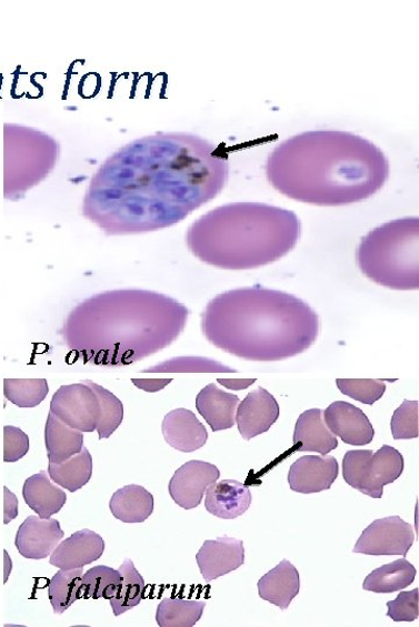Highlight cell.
Segmentation results:
<instances>
[{
    "instance_id": "1",
    "label": "cell",
    "mask_w": 419,
    "mask_h": 627,
    "mask_svg": "<svg viewBox=\"0 0 419 627\" xmlns=\"http://www.w3.org/2000/svg\"><path fill=\"white\" fill-rule=\"evenodd\" d=\"M229 173L223 152L199 135L144 136L121 146L97 170L83 214L108 235L164 230L218 196Z\"/></svg>"
},
{
    "instance_id": "2",
    "label": "cell",
    "mask_w": 419,
    "mask_h": 627,
    "mask_svg": "<svg viewBox=\"0 0 419 627\" xmlns=\"http://www.w3.org/2000/svg\"><path fill=\"white\" fill-rule=\"evenodd\" d=\"M267 180L296 202L337 208L363 202L388 181L389 162L373 142L350 132L312 131L280 143Z\"/></svg>"
},
{
    "instance_id": "3",
    "label": "cell",
    "mask_w": 419,
    "mask_h": 627,
    "mask_svg": "<svg viewBox=\"0 0 419 627\" xmlns=\"http://www.w3.org/2000/svg\"><path fill=\"white\" fill-rule=\"evenodd\" d=\"M189 311L176 299L150 291L98 294L73 310L64 340L84 362L129 364L176 342Z\"/></svg>"
},
{
    "instance_id": "4",
    "label": "cell",
    "mask_w": 419,
    "mask_h": 627,
    "mask_svg": "<svg viewBox=\"0 0 419 627\" xmlns=\"http://www.w3.org/2000/svg\"><path fill=\"white\" fill-rule=\"evenodd\" d=\"M207 340L231 355L252 361L298 356L317 341L319 315L292 294L243 287L213 297L202 315Z\"/></svg>"
},
{
    "instance_id": "5",
    "label": "cell",
    "mask_w": 419,
    "mask_h": 627,
    "mask_svg": "<svg viewBox=\"0 0 419 627\" xmlns=\"http://www.w3.org/2000/svg\"><path fill=\"white\" fill-rule=\"evenodd\" d=\"M301 220L292 211L259 203L217 208L190 225L187 243L203 263L225 270L273 264L299 243Z\"/></svg>"
},
{
    "instance_id": "6",
    "label": "cell",
    "mask_w": 419,
    "mask_h": 627,
    "mask_svg": "<svg viewBox=\"0 0 419 627\" xmlns=\"http://www.w3.org/2000/svg\"><path fill=\"white\" fill-rule=\"evenodd\" d=\"M357 263L369 281L397 291L419 289V219L389 221L361 239Z\"/></svg>"
},
{
    "instance_id": "7",
    "label": "cell",
    "mask_w": 419,
    "mask_h": 627,
    "mask_svg": "<svg viewBox=\"0 0 419 627\" xmlns=\"http://www.w3.org/2000/svg\"><path fill=\"white\" fill-rule=\"evenodd\" d=\"M6 131V198L17 199L48 178L59 161L57 140L43 132L4 125Z\"/></svg>"
},
{
    "instance_id": "8",
    "label": "cell",
    "mask_w": 419,
    "mask_h": 627,
    "mask_svg": "<svg viewBox=\"0 0 419 627\" xmlns=\"http://www.w3.org/2000/svg\"><path fill=\"white\" fill-rule=\"evenodd\" d=\"M403 471V456L389 445H383L377 453L372 449H351L342 459L345 483L373 498H381L383 487L396 483Z\"/></svg>"
},
{
    "instance_id": "9",
    "label": "cell",
    "mask_w": 419,
    "mask_h": 627,
    "mask_svg": "<svg viewBox=\"0 0 419 627\" xmlns=\"http://www.w3.org/2000/svg\"><path fill=\"white\" fill-rule=\"evenodd\" d=\"M416 539L412 526L399 516L375 520L358 539L353 552L365 556L407 557Z\"/></svg>"
},
{
    "instance_id": "10",
    "label": "cell",
    "mask_w": 419,
    "mask_h": 627,
    "mask_svg": "<svg viewBox=\"0 0 419 627\" xmlns=\"http://www.w3.org/2000/svg\"><path fill=\"white\" fill-rule=\"evenodd\" d=\"M51 413L72 429L93 433L101 415L100 400L83 383L63 385L52 397Z\"/></svg>"
},
{
    "instance_id": "11",
    "label": "cell",
    "mask_w": 419,
    "mask_h": 627,
    "mask_svg": "<svg viewBox=\"0 0 419 627\" xmlns=\"http://www.w3.org/2000/svg\"><path fill=\"white\" fill-rule=\"evenodd\" d=\"M219 476L218 467L210 463L188 462L172 475L169 495L182 509H194L202 504L208 487L218 482Z\"/></svg>"
},
{
    "instance_id": "12",
    "label": "cell",
    "mask_w": 419,
    "mask_h": 627,
    "mask_svg": "<svg viewBox=\"0 0 419 627\" xmlns=\"http://www.w3.org/2000/svg\"><path fill=\"white\" fill-rule=\"evenodd\" d=\"M280 417L277 398L259 387L248 394L237 408L236 422L241 437L250 441L267 433Z\"/></svg>"
},
{
    "instance_id": "13",
    "label": "cell",
    "mask_w": 419,
    "mask_h": 627,
    "mask_svg": "<svg viewBox=\"0 0 419 627\" xmlns=\"http://www.w3.org/2000/svg\"><path fill=\"white\" fill-rule=\"evenodd\" d=\"M63 537L64 533L58 519L29 516L19 526L16 547L24 559L42 560L51 557Z\"/></svg>"
},
{
    "instance_id": "14",
    "label": "cell",
    "mask_w": 419,
    "mask_h": 627,
    "mask_svg": "<svg viewBox=\"0 0 419 627\" xmlns=\"http://www.w3.org/2000/svg\"><path fill=\"white\" fill-rule=\"evenodd\" d=\"M196 562L203 579L210 584L245 564L243 542L231 537L206 540Z\"/></svg>"
},
{
    "instance_id": "15",
    "label": "cell",
    "mask_w": 419,
    "mask_h": 627,
    "mask_svg": "<svg viewBox=\"0 0 419 627\" xmlns=\"http://www.w3.org/2000/svg\"><path fill=\"white\" fill-rule=\"evenodd\" d=\"M323 414L330 432L345 444L363 446L373 442V425L360 408L336 401Z\"/></svg>"
},
{
    "instance_id": "16",
    "label": "cell",
    "mask_w": 419,
    "mask_h": 627,
    "mask_svg": "<svg viewBox=\"0 0 419 627\" xmlns=\"http://www.w3.org/2000/svg\"><path fill=\"white\" fill-rule=\"evenodd\" d=\"M338 474L339 465L335 457L305 456L291 465L288 483L296 493H320L331 488Z\"/></svg>"
},
{
    "instance_id": "17",
    "label": "cell",
    "mask_w": 419,
    "mask_h": 627,
    "mask_svg": "<svg viewBox=\"0 0 419 627\" xmlns=\"http://www.w3.org/2000/svg\"><path fill=\"white\" fill-rule=\"evenodd\" d=\"M106 550V542L100 535L84 529L72 534L60 542L52 552V566L60 569H78L101 559Z\"/></svg>"
},
{
    "instance_id": "18",
    "label": "cell",
    "mask_w": 419,
    "mask_h": 627,
    "mask_svg": "<svg viewBox=\"0 0 419 627\" xmlns=\"http://www.w3.org/2000/svg\"><path fill=\"white\" fill-rule=\"evenodd\" d=\"M162 435L169 446L184 454L202 448L209 437L202 422L184 408L171 411L164 416Z\"/></svg>"
},
{
    "instance_id": "19",
    "label": "cell",
    "mask_w": 419,
    "mask_h": 627,
    "mask_svg": "<svg viewBox=\"0 0 419 627\" xmlns=\"http://www.w3.org/2000/svg\"><path fill=\"white\" fill-rule=\"evenodd\" d=\"M323 413L322 409H310L299 417L293 432V453L327 456L338 447V439L328 428Z\"/></svg>"
},
{
    "instance_id": "20",
    "label": "cell",
    "mask_w": 419,
    "mask_h": 627,
    "mask_svg": "<svg viewBox=\"0 0 419 627\" xmlns=\"http://www.w3.org/2000/svg\"><path fill=\"white\" fill-rule=\"evenodd\" d=\"M251 489L236 481L216 482L206 492V509L221 519H236L252 505Z\"/></svg>"
},
{
    "instance_id": "21",
    "label": "cell",
    "mask_w": 419,
    "mask_h": 627,
    "mask_svg": "<svg viewBox=\"0 0 419 627\" xmlns=\"http://www.w3.org/2000/svg\"><path fill=\"white\" fill-rule=\"evenodd\" d=\"M239 403L237 395L221 391L215 384L206 386L196 397V408L213 433L233 428Z\"/></svg>"
},
{
    "instance_id": "22",
    "label": "cell",
    "mask_w": 419,
    "mask_h": 627,
    "mask_svg": "<svg viewBox=\"0 0 419 627\" xmlns=\"http://www.w3.org/2000/svg\"><path fill=\"white\" fill-rule=\"evenodd\" d=\"M259 596L286 611L300 594V573L290 562L282 560L258 583Z\"/></svg>"
},
{
    "instance_id": "23",
    "label": "cell",
    "mask_w": 419,
    "mask_h": 627,
    "mask_svg": "<svg viewBox=\"0 0 419 627\" xmlns=\"http://www.w3.org/2000/svg\"><path fill=\"white\" fill-rule=\"evenodd\" d=\"M22 496L27 505L42 519L60 513L67 504L66 492L53 485L44 471L24 482Z\"/></svg>"
},
{
    "instance_id": "24",
    "label": "cell",
    "mask_w": 419,
    "mask_h": 627,
    "mask_svg": "<svg viewBox=\"0 0 419 627\" xmlns=\"http://www.w3.org/2000/svg\"><path fill=\"white\" fill-rule=\"evenodd\" d=\"M44 444L49 463L62 464L81 453L84 447V435L70 428L68 424L49 412L44 426Z\"/></svg>"
},
{
    "instance_id": "25",
    "label": "cell",
    "mask_w": 419,
    "mask_h": 627,
    "mask_svg": "<svg viewBox=\"0 0 419 627\" xmlns=\"http://www.w3.org/2000/svg\"><path fill=\"white\" fill-rule=\"evenodd\" d=\"M110 510L122 523H143L154 512V496L141 486L129 485L112 495Z\"/></svg>"
},
{
    "instance_id": "26",
    "label": "cell",
    "mask_w": 419,
    "mask_h": 627,
    "mask_svg": "<svg viewBox=\"0 0 419 627\" xmlns=\"http://www.w3.org/2000/svg\"><path fill=\"white\" fill-rule=\"evenodd\" d=\"M417 570L407 559H399L368 574L362 584L367 591L391 594L409 587L416 578Z\"/></svg>"
},
{
    "instance_id": "27",
    "label": "cell",
    "mask_w": 419,
    "mask_h": 627,
    "mask_svg": "<svg viewBox=\"0 0 419 627\" xmlns=\"http://www.w3.org/2000/svg\"><path fill=\"white\" fill-rule=\"evenodd\" d=\"M92 472L93 462L87 447L62 464L49 463L48 466L49 478L70 493L83 488L91 481Z\"/></svg>"
},
{
    "instance_id": "28",
    "label": "cell",
    "mask_w": 419,
    "mask_h": 627,
    "mask_svg": "<svg viewBox=\"0 0 419 627\" xmlns=\"http://www.w3.org/2000/svg\"><path fill=\"white\" fill-rule=\"evenodd\" d=\"M206 606L203 600L166 597L158 606L156 619L161 627H191L201 620Z\"/></svg>"
},
{
    "instance_id": "29",
    "label": "cell",
    "mask_w": 419,
    "mask_h": 627,
    "mask_svg": "<svg viewBox=\"0 0 419 627\" xmlns=\"http://www.w3.org/2000/svg\"><path fill=\"white\" fill-rule=\"evenodd\" d=\"M83 569H60L48 586V598L56 614L66 613L82 598Z\"/></svg>"
},
{
    "instance_id": "30",
    "label": "cell",
    "mask_w": 419,
    "mask_h": 627,
    "mask_svg": "<svg viewBox=\"0 0 419 627\" xmlns=\"http://www.w3.org/2000/svg\"><path fill=\"white\" fill-rule=\"evenodd\" d=\"M121 584L110 605L114 616L126 614L141 604L144 597L146 584L142 575L134 567L131 559H127L119 567Z\"/></svg>"
},
{
    "instance_id": "31",
    "label": "cell",
    "mask_w": 419,
    "mask_h": 627,
    "mask_svg": "<svg viewBox=\"0 0 419 627\" xmlns=\"http://www.w3.org/2000/svg\"><path fill=\"white\" fill-rule=\"evenodd\" d=\"M81 383L89 386L100 400L101 415L97 424V433L100 439L110 438L119 428L124 419V405L109 390L97 385L91 381H82Z\"/></svg>"
},
{
    "instance_id": "32",
    "label": "cell",
    "mask_w": 419,
    "mask_h": 627,
    "mask_svg": "<svg viewBox=\"0 0 419 627\" xmlns=\"http://www.w3.org/2000/svg\"><path fill=\"white\" fill-rule=\"evenodd\" d=\"M121 580V574L118 569L108 566H96L83 574L82 598H104L110 600L116 596Z\"/></svg>"
},
{
    "instance_id": "33",
    "label": "cell",
    "mask_w": 419,
    "mask_h": 627,
    "mask_svg": "<svg viewBox=\"0 0 419 627\" xmlns=\"http://www.w3.org/2000/svg\"><path fill=\"white\" fill-rule=\"evenodd\" d=\"M49 386L46 380H6L4 395L19 408L38 407L47 397Z\"/></svg>"
},
{
    "instance_id": "34",
    "label": "cell",
    "mask_w": 419,
    "mask_h": 627,
    "mask_svg": "<svg viewBox=\"0 0 419 627\" xmlns=\"http://www.w3.org/2000/svg\"><path fill=\"white\" fill-rule=\"evenodd\" d=\"M387 381L373 380H337L339 391L363 405L372 406L386 393Z\"/></svg>"
},
{
    "instance_id": "35",
    "label": "cell",
    "mask_w": 419,
    "mask_h": 627,
    "mask_svg": "<svg viewBox=\"0 0 419 627\" xmlns=\"http://www.w3.org/2000/svg\"><path fill=\"white\" fill-rule=\"evenodd\" d=\"M393 439H412L418 437V401L405 400L393 413L390 422Z\"/></svg>"
},
{
    "instance_id": "36",
    "label": "cell",
    "mask_w": 419,
    "mask_h": 627,
    "mask_svg": "<svg viewBox=\"0 0 419 627\" xmlns=\"http://www.w3.org/2000/svg\"><path fill=\"white\" fill-rule=\"evenodd\" d=\"M387 616L393 621H413L419 616L418 589L400 593L399 596L387 604Z\"/></svg>"
},
{
    "instance_id": "37",
    "label": "cell",
    "mask_w": 419,
    "mask_h": 627,
    "mask_svg": "<svg viewBox=\"0 0 419 627\" xmlns=\"http://www.w3.org/2000/svg\"><path fill=\"white\" fill-rule=\"evenodd\" d=\"M30 438L17 426H4V462L16 463L29 454Z\"/></svg>"
},
{
    "instance_id": "38",
    "label": "cell",
    "mask_w": 419,
    "mask_h": 627,
    "mask_svg": "<svg viewBox=\"0 0 419 627\" xmlns=\"http://www.w3.org/2000/svg\"><path fill=\"white\" fill-rule=\"evenodd\" d=\"M148 371H153V372H159V371H210V372H236L235 370H231L225 365H221L217 362H212L206 358H177V360H171L170 362H166L161 365H158L151 370ZM147 371V372H148Z\"/></svg>"
},
{
    "instance_id": "39",
    "label": "cell",
    "mask_w": 419,
    "mask_h": 627,
    "mask_svg": "<svg viewBox=\"0 0 419 627\" xmlns=\"http://www.w3.org/2000/svg\"><path fill=\"white\" fill-rule=\"evenodd\" d=\"M19 515V504L17 496L6 486L4 487V524H10Z\"/></svg>"
},
{
    "instance_id": "40",
    "label": "cell",
    "mask_w": 419,
    "mask_h": 627,
    "mask_svg": "<svg viewBox=\"0 0 419 627\" xmlns=\"http://www.w3.org/2000/svg\"><path fill=\"white\" fill-rule=\"evenodd\" d=\"M172 380H132L134 386L148 393H157L168 386Z\"/></svg>"
},
{
    "instance_id": "41",
    "label": "cell",
    "mask_w": 419,
    "mask_h": 627,
    "mask_svg": "<svg viewBox=\"0 0 419 627\" xmlns=\"http://www.w3.org/2000/svg\"><path fill=\"white\" fill-rule=\"evenodd\" d=\"M218 384L232 391H242L257 383V380H217Z\"/></svg>"
},
{
    "instance_id": "42",
    "label": "cell",
    "mask_w": 419,
    "mask_h": 627,
    "mask_svg": "<svg viewBox=\"0 0 419 627\" xmlns=\"http://www.w3.org/2000/svg\"><path fill=\"white\" fill-rule=\"evenodd\" d=\"M4 555H6V579H4V583H7L8 579H9V575L11 573V569H12V562H11V558L9 557L7 550L4 552Z\"/></svg>"
}]
</instances>
